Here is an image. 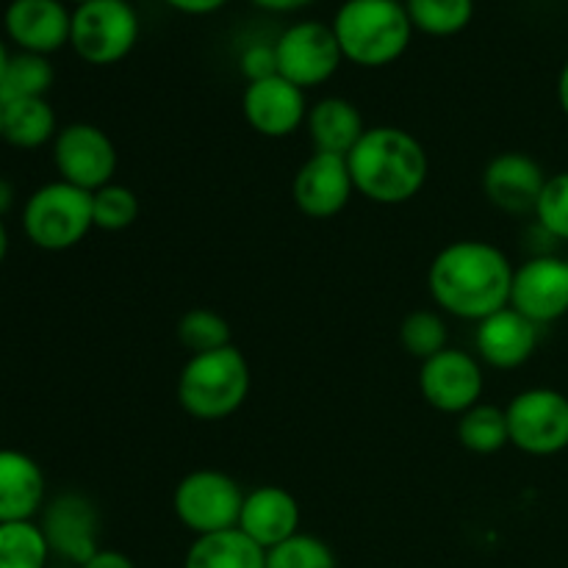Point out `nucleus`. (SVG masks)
<instances>
[{"instance_id": "obj_1", "label": "nucleus", "mask_w": 568, "mask_h": 568, "mask_svg": "<svg viewBox=\"0 0 568 568\" xmlns=\"http://www.w3.org/2000/svg\"><path fill=\"white\" fill-rule=\"evenodd\" d=\"M514 272L508 253L483 239L449 242L436 253L427 270V288L442 314L466 322H483L486 316L510 305Z\"/></svg>"}, {"instance_id": "obj_2", "label": "nucleus", "mask_w": 568, "mask_h": 568, "mask_svg": "<svg viewBox=\"0 0 568 568\" xmlns=\"http://www.w3.org/2000/svg\"><path fill=\"white\" fill-rule=\"evenodd\" d=\"M353 186L377 205H403L419 197L430 175L425 144L397 125L366 128L347 155Z\"/></svg>"}, {"instance_id": "obj_3", "label": "nucleus", "mask_w": 568, "mask_h": 568, "mask_svg": "<svg viewBox=\"0 0 568 568\" xmlns=\"http://www.w3.org/2000/svg\"><path fill=\"white\" fill-rule=\"evenodd\" d=\"M344 61L381 70L403 59L414 26L403 0H344L331 22Z\"/></svg>"}, {"instance_id": "obj_4", "label": "nucleus", "mask_w": 568, "mask_h": 568, "mask_svg": "<svg viewBox=\"0 0 568 568\" xmlns=\"http://www.w3.org/2000/svg\"><path fill=\"white\" fill-rule=\"evenodd\" d=\"M250 364L244 353L233 344L214 353L189 355L178 375V403L192 419L222 422L236 414L247 403Z\"/></svg>"}, {"instance_id": "obj_5", "label": "nucleus", "mask_w": 568, "mask_h": 568, "mask_svg": "<svg viewBox=\"0 0 568 568\" xmlns=\"http://www.w3.org/2000/svg\"><path fill=\"white\" fill-rule=\"evenodd\" d=\"M20 222L33 247L44 253H64L94 231L92 192L64 181L44 183L26 200Z\"/></svg>"}, {"instance_id": "obj_6", "label": "nucleus", "mask_w": 568, "mask_h": 568, "mask_svg": "<svg viewBox=\"0 0 568 568\" xmlns=\"http://www.w3.org/2000/svg\"><path fill=\"white\" fill-rule=\"evenodd\" d=\"M139 14L131 0H89L72 9L70 48L92 67L120 64L139 42Z\"/></svg>"}, {"instance_id": "obj_7", "label": "nucleus", "mask_w": 568, "mask_h": 568, "mask_svg": "<svg viewBox=\"0 0 568 568\" xmlns=\"http://www.w3.org/2000/svg\"><path fill=\"white\" fill-rule=\"evenodd\" d=\"M242 505V486L220 469L189 471L172 494V510L194 538L239 527Z\"/></svg>"}, {"instance_id": "obj_8", "label": "nucleus", "mask_w": 568, "mask_h": 568, "mask_svg": "<svg viewBox=\"0 0 568 568\" xmlns=\"http://www.w3.org/2000/svg\"><path fill=\"white\" fill-rule=\"evenodd\" d=\"M505 416L510 444L519 453L549 458L568 449V397L558 388H525L510 399Z\"/></svg>"}, {"instance_id": "obj_9", "label": "nucleus", "mask_w": 568, "mask_h": 568, "mask_svg": "<svg viewBox=\"0 0 568 568\" xmlns=\"http://www.w3.org/2000/svg\"><path fill=\"white\" fill-rule=\"evenodd\" d=\"M116 164L120 155L103 128L92 122H70L55 133L53 166L59 181L72 183L83 192H98L114 183Z\"/></svg>"}, {"instance_id": "obj_10", "label": "nucleus", "mask_w": 568, "mask_h": 568, "mask_svg": "<svg viewBox=\"0 0 568 568\" xmlns=\"http://www.w3.org/2000/svg\"><path fill=\"white\" fill-rule=\"evenodd\" d=\"M275 59L277 75L300 89H316L336 75L344 55L327 22L303 20L275 39Z\"/></svg>"}, {"instance_id": "obj_11", "label": "nucleus", "mask_w": 568, "mask_h": 568, "mask_svg": "<svg viewBox=\"0 0 568 568\" xmlns=\"http://www.w3.org/2000/svg\"><path fill=\"white\" fill-rule=\"evenodd\" d=\"M419 392L425 403L442 414H466L486 392L480 358L458 347L442 349L433 358L422 361Z\"/></svg>"}, {"instance_id": "obj_12", "label": "nucleus", "mask_w": 568, "mask_h": 568, "mask_svg": "<svg viewBox=\"0 0 568 568\" xmlns=\"http://www.w3.org/2000/svg\"><path fill=\"white\" fill-rule=\"evenodd\" d=\"M42 527L48 547L67 566L81 568L100 549V516L89 497L78 491H64L44 503Z\"/></svg>"}, {"instance_id": "obj_13", "label": "nucleus", "mask_w": 568, "mask_h": 568, "mask_svg": "<svg viewBox=\"0 0 568 568\" xmlns=\"http://www.w3.org/2000/svg\"><path fill=\"white\" fill-rule=\"evenodd\" d=\"M510 308L538 327L564 320L568 314V261L558 255H530L516 266Z\"/></svg>"}, {"instance_id": "obj_14", "label": "nucleus", "mask_w": 568, "mask_h": 568, "mask_svg": "<svg viewBox=\"0 0 568 568\" xmlns=\"http://www.w3.org/2000/svg\"><path fill=\"white\" fill-rule=\"evenodd\" d=\"M305 89L294 87L283 75L250 81L242 92V114L247 125L264 139H286L308 120Z\"/></svg>"}, {"instance_id": "obj_15", "label": "nucleus", "mask_w": 568, "mask_h": 568, "mask_svg": "<svg viewBox=\"0 0 568 568\" xmlns=\"http://www.w3.org/2000/svg\"><path fill=\"white\" fill-rule=\"evenodd\" d=\"M353 175L344 155L314 153L300 164L292 183V197L308 220H333L353 200Z\"/></svg>"}, {"instance_id": "obj_16", "label": "nucleus", "mask_w": 568, "mask_h": 568, "mask_svg": "<svg viewBox=\"0 0 568 568\" xmlns=\"http://www.w3.org/2000/svg\"><path fill=\"white\" fill-rule=\"evenodd\" d=\"M547 172L532 155L508 150L494 155L483 170V192L494 209L510 216L536 214L538 197L547 186Z\"/></svg>"}, {"instance_id": "obj_17", "label": "nucleus", "mask_w": 568, "mask_h": 568, "mask_svg": "<svg viewBox=\"0 0 568 568\" xmlns=\"http://www.w3.org/2000/svg\"><path fill=\"white\" fill-rule=\"evenodd\" d=\"M72 11L64 0H11L3 11V31L22 53L50 55L70 44Z\"/></svg>"}, {"instance_id": "obj_18", "label": "nucleus", "mask_w": 568, "mask_h": 568, "mask_svg": "<svg viewBox=\"0 0 568 568\" xmlns=\"http://www.w3.org/2000/svg\"><path fill=\"white\" fill-rule=\"evenodd\" d=\"M541 342V327L521 316L516 308H503L477 322L475 349L480 364L510 372L525 366Z\"/></svg>"}, {"instance_id": "obj_19", "label": "nucleus", "mask_w": 568, "mask_h": 568, "mask_svg": "<svg viewBox=\"0 0 568 568\" xmlns=\"http://www.w3.org/2000/svg\"><path fill=\"white\" fill-rule=\"evenodd\" d=\"M239 530L270 552L300 532V503L281 486H258L244 494Z\"/></svg>"}, {"instance_id": "obj_20", "label": "nucleus", "mask_w": 568, "mask_h": 568, "mask_svg": "<svg viewBox=\"0 0 568 568\" xmlns=\"http://www.w3.org/2000/svg\"><path fill=\"white\" fill-rule=\"evenodd\" d=\"M44 508V471L20 449H0V525L33 521Z\"/></svg>"}, {"instance_id": "obj_21", "label": "nucleus", "mask_w": 568, "mask_h": 568, "mask_svg": "<svg viewBox=\"0 0 568 568\" xmlns=\"http://www.w3.org/2000/svg\"><path fill=\"white\" fill-rule=\"evenodd\" d=\"M305 128H308L314 153L344 155V159H347L349 150H353L355 144L361 142V136L366 133L364 114H361L358 105L347 98L316 100L308 109Z\"/></svg>"}, {"instance_id": "obj_22", "label": "nucleus", "mask_w": 568, "mask_h": 568, "mask_svg": "<svg viewBox=\"0 0 568 568\" xmlns=\"http://www.w3.org/2000/svg\"><path fill=\"white\" fill-rule=\"evenodd\" d=\"M183 568H266V552L233 527L194 538Z\"/></svg>"}, {"instance_id": "obj_23", "label": "nucleus", "mask_w": 568, "mask_h": 568, "mask_svg": "<svg viewBox=\"0 0 568 568\" xmlns=\"http://www.w3.org/2000/svg\"><path fill=\"white\" fill-rule=\"evenodd\" d=\"M59 133L53 105L48 98L14 100L3 103V142L17 150H39Z\"/></svg>"}, {"instance_id": "obj_24", "label": "nucleus", "mask_w": 568, "mask_h": 568, "mask_svg": "<svg viewBox=\"0 0 568 568\" xmlns=\"http://www.w3.org/2000/svg\"><path fill=\"white\" fill-rule=\"evenodd\" d=\"M55 81V70L48 55L37 53H11L0 78V103H14V100L48 98L50 87Z\"/></svg>"}, {"instance_id": "obj_25", "label": "nucleus", "mask_w": 568, "mask_h": 568, "mask_svg": "<svg viewBox=\"0 0 568 568\" xmlns=\"http://www.w3.org/2000/svg\"><path fill=\"white\" fill-rule=\"evenodd\" d=\"M460 447L475 455H494L510 444L508 416L505 408L491 403H477L466 414L458 416Z\"/></svg>"}, {"instance_id": "obj_26", "label": "nucleus", "mask_w": 568, "mask_h": 568, "mask_svg": "<svg viewBox=\"0 0 568 568\" xmlns=\"http://www.w3.org/2000/svg\"><path fill=\"white\" fill-rule=\"evenodd\" d=\"M414 31L427 37H455L469 28L475 0H403Z\"/></svg>"}, {"instance_id": "obj_27", "label": "nucleus", "mask_w": 568, "mask_h": 568, "mask_svg": "<svg viewBox=\"0 0 568 568\" xmlns=\"http://www.w3.org/2000/svg\"><path fill=\"white\" fill-rule=\"evenodd\" d=\"M50 547L37 521L0 525V568H50Z\"/></svg>"}, {"instance_id": "obj_28", "label": "nucleus", "mask_w": 568, "mask_h": 568, "mask_svg": "<svg viewBox=\"0 0 568 568\" xmlns=\"http://www.w3.org/2000/svg\"><path fill=\"white\" fill-rule=\"evenodd\" d=\"M399 342L405 353L416 361H427L449 347V331L442 311L416 308L399 325Z\"/></svg>"}, {"instance_id": "obj_29", "label": "nucleus", "mask_w": 568, "mask_h": 568, "mask_svg": "<svg viewBox=\"0 0 568 568\" xmlns=\"http://www.w3.org/2000/svg\"><path fill=\"white\" fill-rule=\"evenodd\" d=\"M178 342L192 355L214 353L231 344V325L222 314L211 308H192L178 322Z\"/></svg>"}, {"instance_id": "obj_30", "label": "nucleus", "mask_w": 568, "mask_h": 568, "mask_svg": "<svg viewBox=\"0 0 568 568\" xmlns=\"http://www.w3.org/2000/svg\"><path fill=\"white\" fill-rule=\"evenodd\" d=\"M92 220L98 231H128L139 220V197L122 183H109L92 192Z\"/></svg>"}, {"instance_id": "obj_31", "label": "nucleus", "mask_w": 568, "mask_h": 568, "mask_svg": "<svg viewBox=\"0 0 568 568\" xmlns=\"http://www.w3.org/2000/svg\"><path fill=\"white\" fill-rule=\"evenodd\" d=\"M266 568H338V564L322 538L297 532L266 552Z\"/></svg>"}, {"instance_id": "obj_32", "label": "nucleus", "mask_w": 568, "mask_h": 568, "mask_svg": "<svg viewBox=\"0 0 568 568\" xmlns=\"http://www.w3.org/2000/svg\"><path fill=\"white\" fill-rule=\"evenodd\" d=\"M532 216L555 242H568V172L547 178Z\"/></svg>"}, {"instance_id": "obj_33", "label": "nucleus", "mask_w": 568, "mask_h": 568, "mask_svg": "<svg viewBox=\"0 0 568 568\" xmlns=\"http://www.w3.org/2000/svg\"><path fill=\"white\" fill-rule=\"evenodd\" d=\"M239 70L250 81H261V78L277 75V59H275V42H255L247 44L239 55Z\"/></svg>"}, {"instance_id": "obj_34", "label": "nucleus", "mask_w": 568, "mask_h": 568, "mask_svg": "<svg viewBox=\"0 0 568 568\" xmlns=\"http://www.w3.org/2000/svg\"><path fill=\"white\" fill-rule=\"evenodd\" d=\"M170 9L181 11V14H194V17H203V14H214L220 11L222 6H227V0H164Z\"/></svg>"}, {"instance_id": "obj_35", "label": "nucleus", "mask_w": 568, "mask_h": 568, "mask_svg": "<svg viewBox=\"0 0 568 568\" xmlns=\"http://www.w3.org/2000/svg\"><path fill=\"white\" fill-rule=\"evenodd\" d=\"M81 568H136L125 552H116V549H103L100 547L92 558L87 560Z\"/></svg>"}, {"instance_id": "obj_36", "label": "nucleus", "mask_w": 568, "mask_h": 568, "mask_svg": "<svg viewBox=\"0 0 568 568\" xmlns=\"http://www.w3.org/2000/svg\"><path fill=\"white\" fill-rule=\"evenodd\" d=\"M250 3H255L264 11H275V14H288V11L305 9V6H311L314 0H250Z\"/></svg>"}, {"instance_id": "obj_37", "label": "nucleus", "mask_w": 568, "mask_h": 568, "mask_svg": "<svg viewBox=\"0 0 568 568\" xmlns=\"http://www.w3.org/2000/svg\"><path fill=\"white\" fill-rule=\"evenodd\" d=\"M558 103H560V109H564V114L568 120V61L564 64V70H560V75H558Z\"/></svg>"}, {"instance_id": "obj_38", "label": "nucleus", "mask_w": 568, "mask_h": 568, "mask_svg": "<svg viewBox=\"0 0 568 568\" xmlns=\"http://www.w3.org/2000/svg\"><path fill=\"white\" fill-rule=\"evenodd\" d=\"M14 203V186H11L6 178H0V216H6V211Z\"/></svg>"}, {"instance_id": "obj_39", "label": "nucleus", "mask_w": 568, "mask_h": 568, "mask_svg": "<svg viewBox=\"0 0 568 568\" xmlns=\"http://www.w3.org/2000/svg\"><path fill=\"white\" fill-rule=\"evenodd\" d=\"M6 255H9V231H6V222L0 216V266H3Z\"/></svg>"}, {"instance_id": "obj_40", "label": "nucleus", "mask_w": 568, "mask_h": 568, "mask_svg": "<svg viewBox=\"0 0 568 568\" xmlns=\"http://www.w3.org/2000/svg\"><path fill=\"white\" fill-rule=\"evenodd\" d=\"M9 59H11V53H9V48H6L3 37H0V78H3L6 64H9Z\"/></svg>"}, {"instance_id": "obj_41", "label": "nucleus", "mask_w": 568, "mask_h": 568, "mask_svg": "<svg viewBox=\"0 0 568 568\" xmlns=\"http://www.w3.org/2000/svg\"><path fill=\"white\" fill-rule=\"evenodd\" d=\"M0 142H3V103H0Z\"/></svg>"}, {"instance_id": "obj_42", "label": "nucleus", "mask_w": 568, "mask_h": 568, "mask_svg": "<svg viewBox=\"0 0 568 568\" xmlns=\"http://www.w3.org/2000/svg\"><path fill=\"white\" fill-rule=\"evenodd\" d=\"M70 3H75V6H81V3H89V0H70Z\"/></svg>"}, {"instance_id": "obj_43", "label": "nucleus", "mask_w": 568, "mask_h": 568, "mask_svg": "<svg viewBox=\"0 0 568 568\" xmlns=\"http://www.w3.org/2000/svg\"><path fill=\"white\" fill-rule=\"evenodd\" d=\"M55 568H72V566H55Z\"/></svg>"}, {"instance_id": "obj_44", "label": "nucleus", "mask_w": 568, "mask_h": 568, "mask_svg": "<svg viewBox=\"0 0 568 568\" xmlns=\"http://www.w3.org/2000/svg\"><path fill=\"white\" fill-rule=\"evenodd\" d=\"M566 261H568V258H566Z\"/></svg>"}]
</instances>
